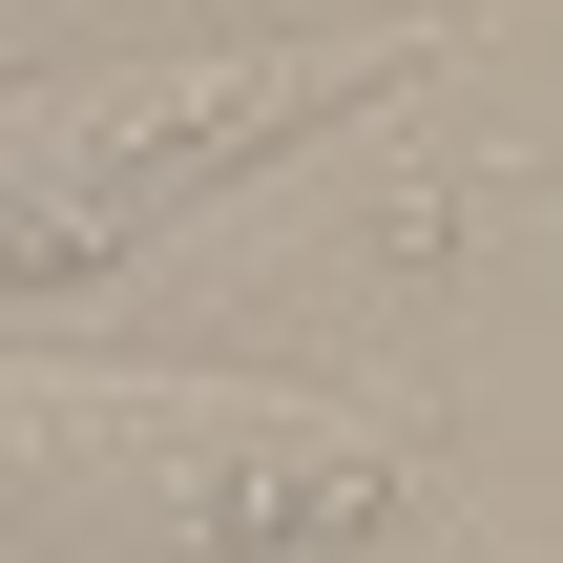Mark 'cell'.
Masks as SVG:
<instances>
[{
  "mask_svg": "<svg viewBox=\"0 0 563 563\" xmlns=\"http://www.w3.org/2000/svg\"><path fill=\"white\" fill-rule=\"evenodd\" d=\"M376 522H418V439L376 397L0 334V543L21 563H334Z\"/></svg>",
  "mask_w": 563,
  "mask_h": 563,
  "instance_id": "obj_1",
  "label": "cell"
},
{
  "mask_svg": "<svg viewBox=\"0 0 563 563\" xmlns=\"http://www.w3.org/2000/svg\"><path fill=\"white\" fill-rule=\"evenodd\" d=\"M460 63V21H251V42H104V63H21L0 84V292H84L146 230L230 209L251 167L418 104Z\"/></svg>",
  "mask_w": 563,
  "mask_h": 563,
  "instance_id": "obj_2",
  "label": "cell"
}]
</instances>
